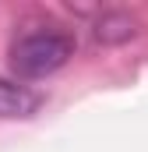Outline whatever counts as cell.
I'll return each mask as SVG.
<instances>
[{
	"instance_id": "3957f363",
	"label": "cell",
	"mask_w": 148,
	"mask_h": 152,
	"mask_svg": "<svg viewBox=\"0 0 148 152\" xmlns=\"http://www.w3.org/2000/svg\"><path fill=\"white\" fill-rule=\"evenodd\" d=\"M134 32H138L134 18H127V14H102L95 21V28H92V36L99 42H127Z\"/></svg>"
},
{
	"instance_id": "7a4b0ae2",
	"label": "cell",
	"mask_w": 148,
	"mask_h": 152,
	"mask_svg": "<svg viewBox=\"0 0 148 152\" xmlns=\"http://www.w3.org/2000/svg\"><path fill=\"white\" fill-rule=\"evenodd\" d=\"M39 106H42V96L36 88H28L21 81H11V78H0V120L32 117Z\"/></svg>"
},
{
	"instance_id": "6da1fadb",
	"label": "cell",
	"mask_w": 148,
	"mask_h": 152,
	"mask_svg": "<svg viewBox=\"0 0 148 152\" xmlns=\"http://www.w3.org/2000/svg\"><path fill=\"white\" fill-rule=\"evenodd\" d=\"M7 57L18 78H49L74 57V36L60 28H36L14 39Z\"/></svg>"
}]
</instances>
